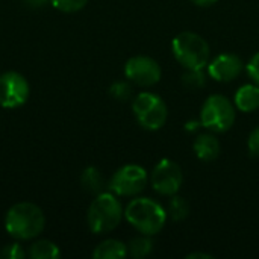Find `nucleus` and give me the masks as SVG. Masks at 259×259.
Returning a JSON list of instances; mask_svg holds the SVG:
<instances>
[{
  "label": "nucleus",
  "instance_id": "9",
  "mask_svg": "<svg viewBox=\"0 0 259 259\" xmlns=\"http://www.w3.org/2000/svg\"><path fill=\"white\" fill-rule=\"evenodd\" d=\"M150 184L158 194L171 197L178 194L184 184L182 168L171 159H161L150 175Z\"/></svg>",
  "mask_w": 259,
  "mask_h": 259
},
{
  "label": "nucleus",
  "instance_id": "18",
  "mask_svg": "<svg viewBox=\"0 0 259 259\" xmlns=\"http://www.w3.org/2000/svg\"><path fill=\"white\" fill-rule=\"evenodd\" d=\"M188 214H190V203L178 194L171 196L168 206H167V217L171 219L173 222L179 223V222L185 220L188 217Z\"/></svg>",
  "mask_w": 259,
  "mask_h": 259
},
{
  "label": "nucleus",
  "instance_id": "20",
  "mask_svg": "<svg viewBox=\"0 0 259 259\" xmlns=\"http://www.w3.org/2000/svg\"><path fill=\"white\" fill-rule=\"evenodd\" d=\"M49 3L61 12L73 14V12H79L80 9H83L88 0H49Z\"/></svg>",
  "mask_w": 259,
  "mask_h": 259
},
{
  "label": "nucleus",
  "instance_id": "7",
  "mask_svg": "<svg viewBox=\"0 0 259 259\" xmlns=\"http://www.w3.org/2000/svg\"><path fill=\"white\" fill-rule=\"evenodd\" d=\"M147 182L149 175L146 168L138 164H126L112 175L108 188L117 197H135L144 191Z\"/></svg>",
  "mask_w": 259,
  "mask_h": 259
},
{
  "label": "nucleus",
  "instance_id": "1",
  "mask_svg": "<svg viewBox=\"0 0 259 259\" xmlns=\"http://www.w3.org/2000/svg\"><path fill=\"white\" fill-rule=\"evenodd\" d=\"M46 228L42 209L32 202L12 205L5 215V229L17 241H29L41 235Z\"/></svg>",
  "mask_w": 259,
  "mask_h": 259
},
{
  "label": "nucleus",
  "instance_id": "25",
  "mask_svg": "<svg viewBox=\"0 0 259 259\" xmlns=\"http://www.w3.org/2000/svg\"><path fill=\"white\" fill-rule=\"evenodd\" d=\"M193 5H196V6H199V8H209V6H212V5H215L219 0H190Z\"/></svg>",
  "mask_w": 259,
  "mask_h": 259
},
{
  "label": "nucleus",
  "instance_id": "5",
  "mask_svg": "<svg viewBox=\"0 0 259 259\" xmlns=\"http://www.w3.org/2000/svg\"><path fill=\"white\" fill-rule=\"evenodd\" d=\"M235 118V105L222 94L209 96L200 111L202 126L215 134L228 132L234 126Z\"/></svg>",
  "mask_w": 259,
  "mask_h": 259
},
{
  "label": "nucleus",
  "instance_id": "15",
  "mask_svg": "<svg viewBox=\"0 0 259 259\" xmlns=\"http://www.w3.org/2000/svg\"><path fill=\"white\" fill-rule=\"evenodd\" d=\"M27 256L30 259H56L61 256V250L50 240H38L29 246Z\"/></svg>",
  "mask_w": 259,
  "mask_h": 259
},
{
  "label": "nucleus",
  "instance_id": "6",
  "mask_svg": "<svg viewBox=\"0 0 259 259\" xmlns=\"http://www.w3.org/2000/svg\"><path fill=\"white\" fill-rule=\"evenodd\" d=\"M132 112L138 124L146 131H159L168 117V109L162 97L155 93H140L132 102Z\"/></svg>",
  "mask_w": 259,
  "mask_h": 259
},
{
  "label": "nucleus",
  "instance_id": "28",
  "mask_svg": "<svg viewBox=\"0 0 259 259\" xmlns=\"http://www.w3.org/2000/svg\"><path fill=\"white\" fill-rule=\"evenodd\" d=\"M199 126H202L200 121H188V123L185 124V129H187V131H196Z\"/></svg>",
  "mask_w": 259,
  "mask_h": 259
},
{
  "label": "nucleus",
  "instance_id": "12",
  "mask_svg": "<svg viewBox=\"0 0 259 259\" xmlns=\"http://www.w3.org/2000/svg\"><path fill=\"white\" fill-rule=\"evenodd\" d=\"M194 155L203 162H212L219 158L222 146L215 135L212 134H200L196 137L193 143Z\"/></svg>",
  "mask_w": 259,
  "mask_h": 259
},
{
  "label": "nucleus",
  "instance_id": "16",
  "mask_svg": "<svg viewBox=\"0 0 259 259\" xmlns=\"http://www.w3.org/2000/svg\"><path fill=\"white\" fill-rule=\"evenodd\" d=\"M80 184H82L83 190H87L88 193L96 194V196L103 193V188H105V179H103L102 173L96 167H91V165L82 171Z\"/></svg>",
  "mask_w": 259,
  "mask_h": 259
},
{
  "label": "nucleus",
  "instance_id": "3",
  "mask_svg": "<svg viewBox=\"0 0 259 259\" xmlns=\"http://www.w3.org/2000/svg\"><path fill=\"white\" fill-rule=\"evenodd\" d=\"M123 217H124L123 205L117 199V196L111 191H103L97 194L87 212L88 228L93 234L97 235L114 231L121 223Z\"/></svg>",
  "mask_w": 259,
  "mask_h": 259
},
{
  "label": "nucleus",
  "instance_id": "26",
  "mask_svg": "<svg viewBox=\"0 0 259 259\" xmlns=\"http://www.w3.org/2000/svg\"><path fill=\"white\" fill-rule=\"evenodd\" d=\"M26 2V5H29V6H32V8H41V6H44L49 0H24Z\"/></svg>",
  "mask_w": 259,
  "mask_h": 259
},
{
  "label": "nucleus",
  "instance_id": "27",
  "mask_svg": "<svg viewBox=\"0 0 259 259\" xmlns=\"http://www.w3.org/2000/svg\"><path fill=\"white\" fill-rule=\"evenodd\" d=\"M188 259H196V258H205V259H212V255H208V253H190L187 255Z\"/></svg>",
  "mask_w": 259,
  "mask_h": 259
},
{
  "label": "nucleus",
  "instance_id": "23",
  "mask_svg": "<svg viewBox=\"0 0 259 259\" xmlns=\"http://www.w3.org/2000/svg\"><path fill=\"white\" fill-rule=\"evenodd\" d=\"M246 68H247V74L250 76L252 82H255L256 85H259V52L250 58V61L247 62Z\"/></svg>",
  "mask_w": 259,
  "mask_h": 259
},
{
  "label": "nucleus",
  "instance_id": "22",
  "mask_svg": "<svg viewBox=\"0 0 259 259\" xmlns=\"http://www.w3.org/2000/svg\"><path fill=\"white\" fill-rule=\"evenodd\" d=\"M24 256H27V252L18 243L8 244L0 250V258L3 259H24Z\"/></svg>",
  "mask_w": 259,
  "mask_h": 259
},
{
  "label": "nucleus",
  "instance_id": "4",
  "mask_svg": "<svg viewBox=\"0 0 259 259\" xmlns=\"http://www.w3.org/2000/svg\"><path fill=\"white\" fill-rule=\"evenodd\" d=\"M171 52L176 61L187 68H205L211 59L208 41L196 32H181L171 41Z\"/></svg>",
  "mask_w": 259,
  "mask_h": 259
},
{
  "label": "nucleus",
  "instance_id": "2",
  "mask_svg": "<svg viewBox=\"0 0 259 259\" xmlns=\"http://www.w3.org/2000/svg\"><path fill=\"white\" fill-rule=\"evenodd\" d=\"M126 222L141 235H156L167 222V211L153 199L135 197L124 209Z\"/></svg>",
  "mask_w": 259,
  "mask_h": 259
},
{
  "label": "nucleus",
  "instance_id": "10",
  "mask_svg": "<svg viewBox=\"0 0 259 259\" xmlns=\"http://www.w3.org/2000/svg\"><path fill=\"white\" fill-rule=\"evenodd\" d=\"M124 76L138 87H153L161 80L162 70L159 64L146 55H137L126 61Z\"/></svg>",
  "mask_w": 259,
  "mask_h": 259
},
{
  "label": "nucleus",
  "instance_id": "21",
  "mask_svg": "<svg viewBox=\"0 0 259 259\" xmlns=\"http://www.w3.org/2000/svg\"><path fill=\"white\" fill-rule=\"evenodd\" d=\"M109 94L112 99H115L118 102H126L132 97V87L129 82L117 80L109 87Z\"/></svg>",
  "mask_w": 259,
  "mask_h": 259
},
{
  "label": "nucleus",
  "instance_id": "24",
  "mask_svg": "<svg viewBox=\"0 0 259 259\" xmlns=\"http://www.w3.org/2000/svg\"><path fill=\"white\" fill-rule=\"evenodd\" d=\"M247 149L252 156L259 158V126L250 132L249 140H247Z\"/></svg>",
  "mask_w": 259,
  "mask_h": 259
},
{
  "label": "nucleus",
  "instance_id": "19",
  "mask_svg": "<svg viewBox=\"0 0 259 259\" xmlns=\"http://www.w3.org/2000/svg\"><path fill=\"white\" fill-rule=\"evenodd\" d=\"M182 85L191 91L203 88L206 85V74L203 73V68H187L182 74Z\"/></svg>",
  "mask_w": 259,
  "mask_h": 259
},
{
  "label": "nucleus",
  "instance_id": "11",
  "mask_svg": "<svg viewBox=\"0 0 259 259\" xmlns=\"http://www.w3.org/2000/svg\"><path fill=\"white\" fill-rule=\"evenodd\" d=\"M244 68V62L234 53H222L208 62V74L217 82H231L237 79Z\"/></svg>",
  "mask_w": 259,
  "mask_h": 259
},
{
  "label": "nucleus",
  "instance_id": "14",
  "mask_svg": "<svg viewBox=\"0 0 259 259\" xmlns=\"http://www.w3.org/2000/svg\"><path fill=\"white\" fill-rule=\"evenodd\" d=\"M127 256V246L120 240H105L93 252L94 259H123Z\"/></svg>",
  "mask_w": 259,
  "mask_h": 259
},
{
  "label": "nucleus",
  "instance_id": "13",
  "mask_svg": "<svg viewBox=\"0 0 259 259\" xmlns=\"http://www.w3.org/2000/svg\"><path fill=\"white\" fill-rule=\"evenodd\" d=\"M234 102L241 112H253L259 109V85L253 82L240 87L235 93Z\"/></svg>",
  "mask_w": 259,
  "mask_h": 259
},
{
  "label": "nucleus",
  "instance_id": "8",
  "mask_svg": "<svg viewBox=\"0 0 259 259\" xmlns=\"http://www.w3.org/2000/svg\"><path fill=\"white\" fill-rule=\"evenodd\" d=\"M30 96L27 79L18 71H5L0 74V106L5 109H17L23 106Z\"/></svg>",
  "mask_w": 259,
  "mask_h": 259
},
{
  "label": "nucleus",
  "instance_id": "17",
  "mask_svg": "<svg viewBox=\"0 0 259 259\" xmlns=\"http://www.w3.org/2000/svg\"><path fill=\"white\" fill-rule=\"evenodd\" d=\"M153 252V241L149 235L135 237L127 244V255L135 259H143Z\"/></svg>",
  "mask_w": 259,
  "mask_h": 259
}]
</instances>
